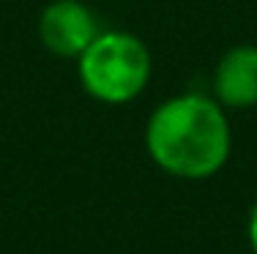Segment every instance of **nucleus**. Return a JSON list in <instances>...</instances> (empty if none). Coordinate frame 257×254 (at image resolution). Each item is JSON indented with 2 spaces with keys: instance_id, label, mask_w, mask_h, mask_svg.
I'll return each mask as SVG.
<instances>
[{
  "instance_id": "obj_1",
  "label": "nucleus",
  "mask_w": 257,
  "mask_h": 254,
  "mask_svg": "<svg viewBox=\"0 0 257 254\" xmlns=\"http://www.w3.org/2000/svg\"><path fill=\"white\" fill-rule=\"evenodd\" d=\"M145 148L156 167L183 180L216 175L230 156V123L222 104L203 93L162 101L145 129Z\"/></svg>"
},
{
  "instance_id": "obj_2",
  "label": "nucleus",
  "mask_w": 257,
  "mask_h": 254,
  "mask_svg": "<svg viewBox=\"0 0 257 254\" xmlns=\"http://www.w3.org/2000/svg\"><path fill=\"white\" fill-rule=\"evenodd\" d=\"M79 82L101 104H126L137 99L151 80V52L143 39L123 30H107L77 58Z\"/></svg>"
},
{
  "instance_id": "obj_3",
  "label": "nucleus",
  "mask_w": 257,
  "mask_h": 254,
  "mask_svg": "<svg viewBox=\"0 0 257 254\" xmlns=\"http://www.w3.org/2000/svg\"><path fill=\"white\" fill-rule=\"evenodd\" d=\"M93 11L79 0H52L39 17V39L55 58H79L99 36Z\"/></svg>"
},
{
  "instance_id": "obj_4",
  "label": "nucleus",
  "mask_w": 257,
  "mask_h": 254,
  "mask_svg": "<svg viewBox=\"0 0 257 254\" xmlns=\"http://www.w3.org/2000/svg\"><path fill=\"white\" fill-rule=\"evenodd\" d=\"M213 93L222 107L249 110L257 104V47L238 44L222 55L213 71Z\"/></svg>"
},
{
  "instance_id": "obj_5",
  "label": "nucleus",
  "mask_w": 257,
  "mask_h": 254,
  "mask_svg": "<svg viewBox=\"0 0 257 254\" xmlns=\"http://www.w3.org/2000/svg\"><path fill=\"white\" fill-rule=\"evenodd\" d=\"M249 243H252V251L257 254V202L252 208V216H249Z\"/></svg>"
}]
</instances>
